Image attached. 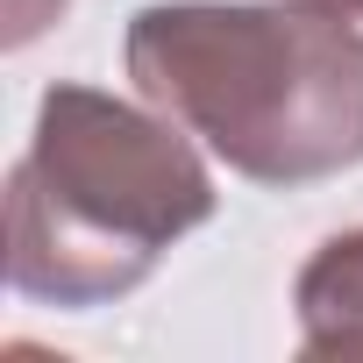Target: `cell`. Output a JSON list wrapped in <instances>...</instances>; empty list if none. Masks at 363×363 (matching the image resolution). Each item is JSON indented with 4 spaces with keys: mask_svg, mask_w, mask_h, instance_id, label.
Masks as SVG:
<instances>
[{
    "mask_svg": "<svg viewBox=\"0 0 363 363\" xmlns=\"http://www.w3.org/2000/svg\"><path fill=\"white\" fill-rule=\"evenodd\" d=\"M313 8H335V15H363V0H313Z\"/></svg>",
    "mask_w": 363,
    "mask_h": 363,
    "instance_id": "5b68a950",
    "label": "cell"
},
{
    "mask_svg": "<svg viewBox=\"0 0 363 363\" xmlns=\"http://www.w3.org/2000/svg\"><path fill=\"white\" fill-rule=\"evenodd\" d=\"M72 8V0H8V50H22V43H36L57 15Z\"/></svg>",
    "mask_w": 363,
    "mask_h": 363,
    "instance_id": "277c9868",
    "label": "cell"
},
{
    "mask_svg": "<svg viewBox=\"0 0 363 363\" xmlns=\"http://www.w3.org/2000/svg\"><path fill=\"white\" fill-rule=\"evenodd\" d=\"M214 200V171L164 107L50 86L8 171V285L72 313L107 306L135 292L171 242L207 228Z\"/></svg>",
    "mask_w": 363,
    "mask_h": 363,
    "instance_id": "7a4b0ae2",
    "label": "cell"
},
{
    "mask_svg": "<svg viewBox=\"0 0 363 363\" xmlns=\"http://www.w3.org/2000/svg\"><path fill=\"white\" fill-rule=\"evenodd\" d=\"M150 107L250 186L363 164V29L313 0H150L121 36Z\"/></svg>",
    "mask_w": 363,
    "mask_h": 363,
    "instance_id": "6da1fadb",
    "label": "cell"
},
{
    "mask_svg": "<svg viewBox=\"0 0 363 363\" xmlns=\"http://www.w3.org/2000/svg\"><path fill=\"white\" fill-rule=\"evenodd\" d=\"M292 306H299V349L306 356H363V228L328 235L299 264Z\"/></svg>",
    "mask_w": 363,
    "mask_h": 363,
    "instance_id": "3957f363",
    "label": "cell"
}]
</instances>
